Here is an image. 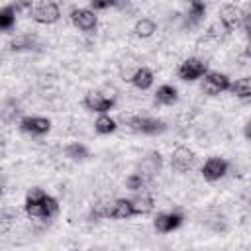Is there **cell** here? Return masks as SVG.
Returning a JSON list of instances; mask_svg holds the SVG:
<instances>
[{
  "mask_svg": "<svg viewBox=\"0 0 251 251\" xmlns=\"http://www.w3.org/2000/svg\"><path fill=\"white\" fill-rule=\"evenodd\" d=\"M161 167H163V157H161V153H159V151H149V153L137 163L135 173L141 175L145 180H149V178H153V176L161 171Z\"/></svg>",
  "mask_w": 251,
  "mask_h": 251,
  "instance_id": "cell-6",
  "label": "cell"
},
{
  "mask_svg": "<svg viewBox=\"0 0 251 251\" xmlns=\"http://www.w3.org/2000/svg\"><path fill=\"white\" fill-rule=\"evenodd\" d=\"M35 47V37L31 33H22V35H16L12 37L10 41V49L12 51H29Z\"/></svg>",
  "mask_w": 251,
  "mask_h": 251,
  "instance_id": "cell-20",
  "label": "cell"
},
{
  "mask_svg": "<svg viewBox=\"0 0 251 251\" xmlns=\"http://www.w3.org/2000/svg\"><path fill=\"white\" fill-rule=\"evenodd\" d=\"M204 14H206V4H204V2L194 0V2H190V4H188L186 22H188L190 25H196V24H198V22L204 18Z\"/></svg>",
  "mask_w": 251,
  "mask_h": 251,
  "instance_id": "cell-22",
  "label": "cell"
},
{
  "mask_svg": "<svg viewBox=\"0 0 251 251\" xmlns=\"http://www.w3.org/2000/svg\"><path fill=\"white\" fill-rule=\"evenodd\" d=\"M227 169H229V163L226 159H222V157H210L202 165V176L208 182H216V180H220V178H224L227 175Z\"/></svg>",
  "mask_w": 251,
  "mask_h": 251,
  "instance_id": "cell-7",
  "label": "cell"
},
{
  "mask_svg": "<svg viewBox=\"0 0 251 251\" xmlns=\"http://www.w3.org/2000/svg\"><path fill=\"white\" fill-rule=\"evenodd\" d=\"M243 200H245V204H247V206H249V208H251V190H249V192H245V194H243Z\"/></svg>",
  "mask_w": 251,
  "mask_h": 251,
  "instance_id": "cell-29",
  "label": "cell"
},
{
  "mask_svg": "<svg viewBox=\"0 0 251 251\" xmlns=\"http://www.w3.org/2000/svg\"><path fill=\"white\" fill-rule=\"evenodd\" d=\"M20 129L31 135H45L51 129V120L43 116H25L20 120Z\"/></svg>",
  "mask_w": 251,
  "mask_h": 251,
  "instance_id": "cell-12",
  "label": "cell"
},
{
  "mask_svg": "<svg viewBox=\"0 0 251 251\" xmlns=\"http://www.w3.org/2000/svg\"><path fill=\"white\" fill-rule=\"evenodd\" d=\"M127 126L131 131L143 133V135H157L167 129V124L163 120L151 118V116H133L127 120Z\"/></svg>",
  "mask_w": 251,
  "mask_h": 251,
  "instance_id": "cell-1",
  "label": "cell"
},
{
  "mask_svg": "<svg viewBox=\"0 0 251 251\" xmlns=\"http://www.w3.org/2000/svg\"><path fill=\"white\" fill-rule=\"evenodd\" d=\"M131 204H133L135 216H145L153 210V200H151V196H145V194H139V196L131 198Z\"/></svg>",
  "mask_w": 251,
  "mask_h": 251,
  "instance_id": "cell-23",
  "label": "cell"
},
{
  "mask_svg": "<svg viewBox=\"0 0 251 251\" xmlns=\"http://www.w3.org/2000/svg\"><path fill=\"white\" fill-rule=\"evenodd\" d=\"M71 22L75 24V27H78L80 31H94L98 25V16L96 12H92L90 8H75L71 10Z\"/></svg>",
  "mask_w": 251,
  "mask_h": 251,
  "instance_id": "cell-5",
  "label": "cell"
},
{
  "mask_svg": "<svg viewBox=\"0 0 251 251\" xmlns=\"http://www.w3.org/2000/svg\"><path fill=\"white\" fill-rule=\"evenodd\" d=\"M243 12L235 4H224L220 10V24L226 31H233L243 24Z\"/></svg>",
  "mask_w": 251,
  "mask_h": 251,
  "instance_id": "cell-9",
  "label": "cell"
},
{
  "mask_svg": "<svg viewBox=\"0 0 251 251\" xmlns=\"http://www.w3.org/2000/svg\"><path fill=\"white\" fill-rule=\"evenodd\" d=\"M31 18L37 22V24H55L59 18H61V10L55 2H41L39 6H35L31 10Z\"/></svg>",
  "mask_w": 251,
  "mask_h": 251,
  "instance_id": "cell-11",
  "label": "cell"
},
{
  "mask_svg": "<svg viewBox=\"0 0 251 251\" xmlns=\"http://www.w3.org/2000/svg\"><path fill=\"white\" fill-rule=\"evenodd\" d=\"M65 155L71 159V161H86L88 159V147L84 145V143H78V141H75V143H69L67 147H65Z\"/></svg>",
  "mask_w": 251,
  "mask_h": 251,
  "instance_id": "cell-19",
  "label": "cell"
},
{
  "mask_svg": "<svg viewBox=\"0 0 251 251\" xmlns=\"http://www.w3.org/2000/svg\"><path fill=\"white\" fill-rule=\"evenodd\" d=\"M196 163V155L188 147H176L171 155V167L176 173H188Z\"/></svg>",
  "mask_w": 251,
  "mask_h": 251,
  "instance_id": "cell-10",
  "label": "cell"
},
{
  "mask_svg": "<svg viewBox=\"0 0 251 251\" xmlns=\"http://www.w3.org/2000/svg\"><path fill=\"white\" fill-rule=\"evenodd\" d=\"M88 251H106V249H102V247H92V249H88Z\"/></svg>",
  "mask_w": 251,
  "mask_h": 251,
  "instance_id": "cell-31",
  "label": "cell"
},
{
  "mask_svg": "<svg viewBox=\"0 0 251 251\" xmlns=\"http://www.w3.org/2000/svg\"><path fill=\"white\" fill-rule=\"evenodd\" d=\"M178 100V90L173 84H161L153 96V102L157 106H173Z\"/></svg>",
  "mask_w": 251,
  "mask_h": 251,
  "instance_id": "cell-14",
  "label": "cell"
},
{
  "mask_svg": "<svg viewBox=\"0 0 251 251\" xmlns=\"http://www.w3.org/2000/svg\"><path fill=\"white\" fill-rule=\"evenodd\" d=\"M112 6H120L116 0H92L90 2V10L96 12V10H106V8H112Z\"/></svg>",
  "mask_w": 251,
  "mask_h": 251,
  "instance_id": "cell-26",
  "label": "cell"
},
{
  "mask_svg": "<svg viewBox=\"0 0 251 251\" xmlns=\"http://www.w3.org/2000/svg\"><path fill=\"white\" fill-rule=\"evenodd\" d=\"M131 216H135L131 198H118L108 204V220H127Z\"/></svg>",
  "mask_w": 251,
  "mask_h": 251,
  "instance_id": "cell-13",
  "label": "cell"
},
{
  "mask_svg": "<svg viewBox=\"0 0 251 251\" xmlns=\"http://www.w3.org/2000/svg\"><path fill=\"white\" fill-rule=\"evenodd\" d=\"M114 104H116V98L114 96H108V94H104L100 90H90L82 98V106L86 110H90V112L100 114V116L102 114H108L114 108Z\"/></svg>",
  "mask_w": 251,
  "mask_h": 251,
  "instance_id": "cell-2",
  "label": "cell"
},
{
  "mask_svg": "<svg viewBox=\"0 0 251 251\" xmlns=\"http://www.w3.org/2000/svg\"><path fill=\"white\" fill-rule=\"evenodd\" d=\"M237 98L241 100H251V76H241L237 78L235 82H231V88H229Z\"/></svg>",
  "mask_w": 251,
  "mask_h": 251,
  "instance_id": "cell-17",
  "label": "cell"
},
{
  "mask_svg": "<svg viewBox=\"0 0 251 251\" xmlns=\"http://www.w3.org/2000/svg\"><path fill=\"white\" fill-rule=\"evenodd\" d=\"M176 75H178L180 80L192 82V80H198V78H202V76L208 75V65L202 59H198V57H190V59H184L178 65Z\"/></svg>",
  "mask_w": 251,
  "mask_h": 251,
  "instance_id": "cell-3",
  "label": "cell"
},
{
  "mask_svg": "<svg viewBox=\"0 0 251 251\" xmlns=\"http://www.w3.org/2000/svg\"><path fill=\"white\" fill-rule=\"evenodd\" d=\"M16 14H18V10L14 4H8L0 10V29L2 31H10L16 25Z\"/></svg>",
  "mask_w": 251,
  "mask_h": 251,
  "instance_id": "cell-18",
  "label": "cell"
},
{
  "mask_svg": "<svg viewBox=\"0 0 251 251\" xmlns=\"http://www.w3.org/2000/svg\"><path fill=\"white\" fill-rule=\"evenodd\" d=\"M182 220H184V216L180 212H176V210H173V212H161V214L155 216L153 227L159 233H169V231H175L176 227H180Z\"/></svg>",
  "mask_w": 251,
  "mask_h": 251,
  "instance_id": "cell-8",
  "label": "cell"
},
{
  "mask_svg": "<svg viewBox=\"0 0 251 251\" xmlns=\"http://www.w3.org/2000/svg\"><path fill=\"white\" fill-rule=\"evenodd\" d=\"M243 29H245V33H247V37L251 39V10H249V14H245L243 16Z\"/></svg>",
  "mask_w": 251,
  "mask_h": 251,
  "instance_id": "cell-27",
  "label": "cell"
},
{
  "mask_svg": "<svg viewBox=\"0 0 251 251\" xmlns=\"http://www.w3.org/2000/svg\"><path fill=\"white\" fill-rule=\"evenodd\" d=\"M245 55L251 59V39H249V41H247V45H245Z\"/></svg>",
  "mask_w": 251,
  "mask_h": 251,
  "instance_id": "cell-30",
  "label": "cell"
},
{
  "mask_svg": "<svg viewBox=\"0 0 251 251\" xmlns=\"http://www.w3.org/2000/svg\"><path fill=\"white\" fill-rule=\"evenodd\" d=\"M43 208H45V220L57 216V212H59V202H57V198H53V196L47 194V198H45V202H43Z\"/></svg>",
  "mask_w": 251,
  "mask_h": 251,
  "instance_id": "cell-25",
  "label": "cell"
},
{
  "mask_svg": "<svg viewBox=\"0 0 251 251\" xmlns=\"http://www.w3.org/2000/svg\"><path fill=\"white\" fill-rule=\"evenodd\" d=\"M129 82H131L135 88H139V90L151 88V84H153V73H151V69H147V67H137V69L133 71V75L129 76Z\"/></svg>",
  "mask_w": 251,
  "mask_h": 251,
  "instance_id": "cell-15",
  "label": "cell"
},
{
  "mask_svg": "<svg viewBox=\"0 0 251 251\" xmlns=\"http://www.w3.org/2000/svg\"><path fill=\"white\" fill-rule=\"evenodd\" d=\"M155 31H157V24H155L151 18H141V20H137L135 25H133V33H135L137 37H151Z\"/></svg>",
  "mask_w": 251,
  "mask_h": 251,
  "instance_id": "cell-21",
  "label": "cell"
},
{
  "mask_svg": "<svg viewBox=\"0 0 251 251\" xmlns=\"http://www.w3.org/2000/svg\"><path fill=\"white\" fill-rule=\"evenodd\" d=\"M229 88H231L229 76L218 71H208V75L202 80V92L208 96H218L220 92H226Z\"/></svg>",
  "mask_w": 251,
  "mask_h": 251,
  "instance_id": "cell-4",
  "label": "cell"
},
{
  "mask_svg": "<svg viewBox=\"0 0 251 251\" xmlns=\"http://www.w3.org/2000/svg\"><path fill=\"white\" fill-rule=\"evenodd\" d=\"M243 135H245V137L251 141V120L245 124V127H243Z\"/></svg>",
  "mask_w": 251,
  "mask_h": 251,
  "instance_id": "cell-28",
  "label": "cell"
},
{
  "mask_svg": "<svg viewBox=\"0 0 251 251\" xmlns=\"http://www.w3.org/2000/svg\"><path fill=\"white\" fill-rule=\"evenodd\" d=\"M116 129H118V124H116V120L110 118L108 114L98 116L96 122H94V131L100 133V135H110V133H114Z\"/></svg>",
  "mask_w": 251,
  "mask_h": 251,
  "instance_id": "cell-16",
  "label": "cell"
},
{
  "mask_svg": "<svg viewBox=\"0 0 251 251\" xmlns=\"http://www.w3.org/2000/svg\"><path fill=\"white\" fill-rule=\"evenodd\" d=\"M145 184H147V180H145L141 175H137V173H131V175L126 178V186H127L129 190H133V192L141 190Z\"/></svg>",
  "mask_w": 251,
  "mask_h": 251,
  "instance_id": "cell-24",
  "label": "cell"
}]
</instances>
